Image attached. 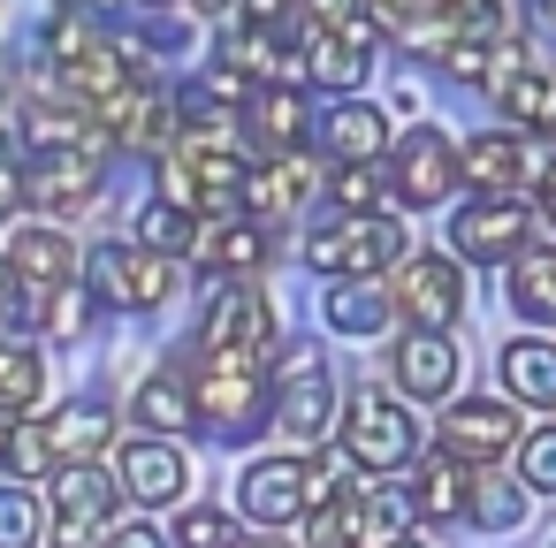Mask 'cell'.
I'll return each mask as SVG.
<instances>
[{
  "label": "cell",
  "instance_id": "obj_9",
  "mask_svg": "<svg viewBox=\"0 0 556 548\" xmlns=\"http://www.w3.org/2000/svg\"><path fill=\"white\" fill-rule=\"evenodd\" d=\"M396 305H404L419 328H450V320L465 313V259L404 252V259H396Z\"/></svg>",
  "mask_w": 556,
  "mask_h": 548
},
{
  "label": "cell",
  "instance_id": "obj_37",
  "mask_svg": "<svg viewBox=\"0 0 556 548\" xmlns=\"http://www.w3.org/2000/svg\"><path fill=\"white\" fill-rule=\"evenodd\" d=\"M0 464H9L16 480H39V472H54L47 426H16V419H9V434H0Z\"/></svg>",
  "mask_w": 556,
  "mask_h": 548
},
{
  "label": "cell",
  "instance_id": "obj_31",
  "mask_svg": "<svg viewBox=\"0 0 556 548\" xmlns=\"http://www.w3.org/2000/svg\"><path fill=\"white\" fill-rule=\"evenodd\" d=\"M465 518H472L480 533L526 525V480H503L495 464H480V480H465Z\"/></svg>",
  "mask_w": 556,
  "mask_h": 548
},
{
  "label": "cell",
  "instance_id": "obj_25",
  "mask_svg": "<svg viewBox=\"0 0 556 548\" xmlns=\"http://www.w3.org/2000/svg\"><path fill=\"white\" fill-rule=\"evenodd\" d=\"M381 145H389V115L381 107L343 100V107L320 115V153H336V161H381Z\"/></svg>",
  "mask_w": 556,
  "mask_h": 548
},
{
  "label": "cell",
  "instance_id": "obj_3",
  "mask_svg": "<svg viewBox=\"0 0 556 548\" xmlns=\"http://www.w3.org/2000/svg\"><path fill=\"white\" fill-rule=\"evenodd\" d=\"M336 411V373L320 358V343H282L275 373H267V419L282 426V442H320Z\"/></svg>",
  "mask_w": 556,
  "mask_h": 548
},
{
  "label": "cell",
  "instance_id": "obj_35",
  "mask_svg": "<svg viewBox=\"0 0 556 548\" xmlns=\"http://www.w3.org/2000/svg\"><path fill=\"white\" fill-rule=\"evenodd\" d=\"M412 510H419V518H457V510H465V464H457V457H434V464H419Z\"/></svg>",
  "mask_w": 556,
  "mask_h": 548
},
{
  "label": "cell",
  "instance_id": "obj_16",
  "mask_svg": "<svg viewBox=\"0 0 556 548\" xmlns=\"http://www.w3.org/2000/svg\"><path fill=\"white\" fill-rule=\"evenodd\" d=\"M92 123H100V130H115L130 153H161V145H168V100H161V92H146L138 77H130V85H115V92H100V100H92Z\"/></svg>",
  "mask_w": 556,
  "mask_h": 548
},
{
  "label": "cell",
  "instance_id": "obj_42",
  "mask_svg": "<svg viewBox=\"0 0 556 548\" xmlns=\"http://www.w3.org/2000/svg\"><path fill=\"white\" fill-rule=\"evenodd\" d=\"M176 548H229V518L206 510V502H191V510L176 518Z\"/></svg>",
  "mask_w": 556,
  "mask_h": 548
},
{
  "label": "cell",
  "instance_id": "obj_46",
  "mask_svg": "<svg viewBox=\"0 0 556 548\" xmlns=\"http://www.w3.org/2000/svg\"><path fill=\"white\" fill-rule=\"evenodd\" d=\"M161 199L184 206V214H199V206H191V161H184V153H161Z\"/></svg>",
  "mask_w": 556,
  "mask_h": 548
},
{
  "label": "cell",
  "instance_id": "obj_33",
  "mask_svg": "<svg viewBox=\"0 0 556 548\" xmlns=\"http://www.w3.org/2000/svg\"><path fill=\"white\" fill-rule=\"evenodd\" d=\"M39 396H47V358L9 335V343H0V411L24 419V411H39Z\"/></svg>",
  "mask_w": 556,
  "mask_h": 548
},
{
  "label": "cell",
  "instance_id": "obj_12",
  "mask_svg": "<svg viewBox=\"0 0 556 548\" xmlns=\"http://www.w3.org/2000/svg\"><path fill=\"white\" fill-rule=\"evenodd\" d=\"M366 62H374V16H358V24H343V31H305V47H298V85L351 92V85H366Z\"/></svg>",
  "mask_w": 556,
  "mask_h": 548
},
{
  "label": "cell",
  "instance_id": "obj_8",
  "mask_svg": "<svg viewBox=\"0 0 556 548\" xmlns=\"http://www.w3.org/2000/svg\"><path fill=\"white\" fill-rule=\"evenodd\" d=\"M518 404L510 396H465L442 411V457L457 464H503V449L518 442Z\"/></svg>",
  "mask_w": 556,
  "mask_h": 548
},
{
  "label": "cell",
  "instance_id": "obj_11",
  "mask_svg": "<svg viewBox=\"0 0 556 548\" xmlns=\"http://www.w3.org/2000/svg\"><path fill=\"white\" fill-rule=\"evenodd\" d=\"M16 183H24V199L47 206V214H77V206L100 199V161L77 153V145H39V161L16 168Z\"/></svg>",
  "mask_w": 556,
  "mask_h": 548
},
{
  "label": "cell",
  "instance_id": "obj_36",
  "mask_svg": "<svg viewBox=\"0 0 556 548\" xmlns=\"http://www.w3.org/2000/svg\"><path fill=\"white\" fill-rule=\"evenodd\" d=\"M39 533H47L39 495L24 480H9V487H0V548H39Z\"/></svg>",
  "mask_w": 556,
  "mask_h": 548
},
{
  "label": "cell",
  "instance_id": "obj_49",
  "mask_svg": "<svg viewBox=\"0 0 556 548\" xmlns=\"http://www.w3.org/2000/svg\"><path fill=\"white\" fill-rule=\"evenodd\" d=\"M16 199H24V183H16V145L0 138V214H16Z\"/></svg>",
  "mask_w": 556,
  "mask_h": 548
},
{
  "label": "cell",
  "instance_id": "obj_38",
  "mask_svg": "<svg viewBox=\"0 0 556 548\" xmlns=\"http://www.w3.org/2000/svg\"><path fill=\"white\" fill-rule=\"evenodd\" d=\"M510 449H518V480H526L533 495H556V426H533V434H518Z\"/></svg>",
  "mask_w": 556,
  "mask_h": 548
},
{
  "label": "cell",
  "instance_id": "obj_14",
  "mask_svg": "<svg viewBox=\"0 0 556 548\" xmlns=\"http://www.w3.org/2000/svg\"><path fill=\"white\" fill-rule=\"evenodd\" d=\"M237 502H244V518H252V525H290V518L313 502L305 457H260V464H244Z\"/></svg>",
  "mask_w": 556,
  "mask_h": 548
},
{
  "label": "cell",
  "instance_id": "obj_52",
  "mask_svg": "<svg viewBox=\"0 0 556 548\" xmlns=\"http://www.w3.org/2000/svg\"><path fill=\"white\" fill-rule=\"evenodd\" d=\"M381 548H427V540H419V533L404 525V533H396V540H381Z\"/></svg>",
  "mask_w": 556,
  "mask_h": 548
},
{
  "label": "cell",
  "instance_id": "obj_40",
  "mask_svg": "<svg viewBox=\"0 0 556 548\" xmlns=\"http://www.w3.org/2000/svg\"><path fill=\"white\" fill-rule=\"evenodd\" d=\"M92 313H100V305H92L77 282H54V290H47V305H39V328H54V335H77Z\"/></svg>",
  "mask_w": 556,
  "mask_h": 548
},
{
  "label": "cell",
  "instance_id": "obj_19",
  "mask_svg": "<svg viewBox=\"0 0 556 548\" xmlns=\"http://www.w3.org/2000/svg\"><path fill=\"white\" fill-rule=\"evenodd\" d=\"M206 275H260L267 267V229L260 221H214V229H191V244H184Z\"/></svg>",
  "mask_w": 556,
  "mask_h": 548
},
{
  "label": "cell",
  "instance_id": "obj_56",
  "mask_svg": "<svg viewBox=\"0 0 556 548\" xmlns=\"http://www.w3.org/2000/svg\"><path fill=\"white\" fill-rule=\"evenodd\" d=\"M381 9H396V0H381Z\"/></svg>",
  "mask_w": 556,
  "mask_h": 548
},
{
  "label": "cell",
  "instance_id": "obj_32",
  "mask_svg": "<svg viewBox=\"0 0 556 548\" xmlns=\"http://www.w3.org/2000/svg\"><path fill=\"white\" fill-rule=\"evenodd\" d=\"M108 434H115V419H108V404H70L62 419H47V449H54V464H77V457H100V449H108Z\"/></svg>",
  "mask_w": 556,
  "mask_h": 548
},
{
  "label": "cell",
  "instance_id": "obj_39",
  "mask_svg": "<svg viewBox=\"0 0 556 548\" xmlns=\"http://www.w3.org/2000/svg\"><path fill=\"white\" fill-rule=\"evenodd\" d=\"M138 244H146V252H184V244H191V214L168 206V199L146 206V214H138Z\"/></svg>",
  "mask_w": 556,
  "mask_h": 548
},
{
  "label": "cell",
  "instance_id": "obj_43",
  "mask_svg": "<svg viewBox=\"0 0 556 548\" xmlns=\"http://www.w3.org/2000/svg\"><path fill=\"white\" fill-rule=\"evenodd\" d=\"M434 62H442V69L457 77V85H480V77H488V47H480V39H450V47H442Z\"/></svg>",
  "mask_w": 556,
  "mask_h": 548
},
{
  "label": "cell",
  "instance_id": "obj_13",
  "mask_svg": "<svg viewBox=\"0 0 556 548\" xmlns=\"http://www.w3.org/2000/svg\"><path fill=\"white\" fill-rule=\"evenodd\" d=\"M389 381H396L412 404H442V396L457 388V343H450V328H412V335H396Z\"/></svg>",
  "mask_w": 556,
  "mask_h": 548
},
{
  "label": "cell",
  "instance_id": "obj_26",
  "mask_svg": "<svg viewBox=\"0 0 556 548\" xmlns=\"http://www.w3.org/2000/svg\"><path fill=\"white\" fill-rule=\"evenodd\" d=\"M115 472H100L92 457H77V464H54V510L62 518H77V525H108L115 518Z\"/></svg>",
  "mask_w": 556,
  "mask_h": 548
},
{
  "label": "cell",
  "instance_id": "obj_47",
  "mask_svg": "<svg viewBox=\"0 0 556 548\" xmlns=\"http://www.w3.org/2000/svg\"><path fill=\"white\" fill-rule=\"evenodd\" d=\"M305 548H343V510H336V495L305 518Z\"/></svg>",
  "mask_w": 556,
  "mask_h": 548
},
{
  "label": "cell",
  "instance_id": "obj_7",
  "mask_svg": "<svg viewBox=\"0 0 556 548\" xmlns=\"http://www.w3.org/2000/svg\"><path fill=\"white\" fill-rule=\"evenodd\" d=\"M282 335H275V305L252 275H229V290L206 305V328H199V351H252L267 358Z\"/></svg>",
  "mask_w": 556,
  "mask_h": 548
},
{
  "label": "cell",
  "instance_id": "obj_41",
  "mask_svg": "<svg viewBox=\"0 0 556 548\" xmlns=\"http://www.w3.org/2000/svg\"><path fill=\"white\" fill-rule=\"evenodd\" d=\"M374 199H381V161H343L336 168V206L343 214H366Z\"/></svg>",
  "mask_w": 556,
  "mask_h": 548
},
{
  "label": "cell",
  "instance_id": "obj_20",
  "mask_svg": "<svg viewBox=\"0 0 556 548\" xmlns=\"http://www.w3.org/2000/svg\"><path fill=\"white\" fill-rule=\"evenodd\" d=\"M495 373H503V396L510 404H556V343L548 335H510L495 351Z\"/></svg>",
  "mask_w": 556,
  "mask_h": 548
},
{
  "label": "cell",
  "instance_id": "obj_57",
  "mask_svg": "<svg viewBox=\"0 0 556 548\" xmlns=\"http://www.w3.org/2000/svg\"><path fill=\"white\" fill-rule=\"evenodd\" d=\"M62 9H77V0H62Z\"/></svg>",
  "mask_w": 556,
  "mask_h": 548
},
{
  "label": "cell",
  "instance_id": "obj_53",
  "mask_svg": "<svg viewBox=\"0 0 556 548\" xmlns=\"http://www.w3.org/2000/svg\"><path fill=\"white\" fill-rule=\"evenodd\" d=\"M229 548H267V540H237V533H229Z\"/></svg>",
  "mask_w": 556,
  "mask_h": 548
},
{
  "label": "cell",
  "instance_id": "obj_5",
  "mask_svg": "<svg viewBox=\"0 0 556 548\" xmlns=\"http://www.w3.org/2000/svg\"><path fill=\"white\" fill-rule=\"evenodd\" d=\"M343 457H351L358 472H396V464H412V457H419L412 411L389 404L381 388H358L351 411H343Z\"/></svg>",
  "mask_w": 556,
  "mask_h": 548
},
{
  "label": "cell",
  "instance_id": "obj_4",
  "mask_svg": "<svg viewBox=\"0 0 556 548\" xmlns=\"http://www.w3.org/2000/svg\"><path fill=\"white\" fill-rule=\"evenodd\" d=\"M176 290V267L168 252H130V244H92L85 252V297L108 305V313H161Z\"/></svg>",
  "mask_w": 556,
  "mask_h": 548
},
{
  "label": "cell",
  "instance_id": "obj_54",
  "mask_svg": "<svg viewBox=\"0 0 556 548\" xmlns=\"http://www.w3.org/2000/svg\"><path fill=\"white\" fill-rule=\"evenodd\" d=\"M0 290H9V252H0Z\"/></svg>",
  "mask_w": 556,
  "mask_h": 548
},
{
  "label": "cell",
  "instance_id": "obj_2",
  "mask_svg": "<svg viewBox=\"0 0 556 548\" xmlns=\"http://www.w3.org/2000/svg\"><path fill=\"white\" fill-rule=\"evenodd\" d=\"M404 252H412L404 221H396V214H381V206H366V214H343V221L313 229V244H305V267H313V275H328V282H358V275H381V267H396Z\"/></svg>",
  "mask_w": 556,
  "mask_h": 548
},
{
  "label": "cell",
  "instance_id": "obj_55",
  "mask_svg": "<svg viewBox=\"0 0 556 548\" xmlns=\"http://www.w3.org/2000/svg\"><path fill=\"white\" fill-rule=\"evenodd\" d=\"M0 100H9V77H0Z\"/></svg>",
  "mask_w": 556,
  "mask_h": 548
},
{
  "label": "cell",
  "instance_id": "obj_34",
  "mask_svg": "<svg viewBox=\"0 0 556 548\" xmlns=\"http://www.w3.org/2000/svg\"><path fill=\"white\" fill-rule=\"evenodd\" d=\"M495 100H503V123H518V130H556V77H533V69L495 77Z\"/></svg>",
  "mask_w": 556,
  "mask_h": 548
},
{
  "label": "cell",
  "instance_id": "obj_29",
  "mask_svg": "<svg viewBox=\"0 0 556 548\" xmlns=\"http://www.w3.org/2000/svg\"><path fill=\"white\" fill-rule=\"evenodd\" d=\"M320 320H328L336 335H381V328H389V290H381V275L336 282L328 305H320Z\"/></svg>",
  "mask_w": 556,
  "mask_h": 548
},
{
  "label": "cell",
  "instance_id": "obj_50",
  "mask_svg": "<svg viewBox=\"0 0 556 548\" xmlns=\"http://www.w3.org/2000/svg\"><path fill=\"white\" fill-rule=\"evenodd\" d=\"M54 548H100V525H77V518H62V525H54Z\"/></svg>",
  "mask_w": 556,
  "mask_h": 548
},
{
  "label": "cell",
  "instance_id": "obj_28",
  "mask_svg": "<svg viewBox=\"0 0 556 548\" xmlns=\"http://www.w3.org/2000/svg\"><path fill=\"white\" fill-rule=\"evenodd\" d=\"M450 161H457V183H472V191H510L526 176L518 138H465V145H450Z\"/></svg>",
  "mask_w": 556,
  "mask_h": 548
},
{
  "label": "cell",
  "instance_id": "obj_6",
  "mask_svg": "<svg viewBox=\"0 0 556 548\" xmlns=\"http://www.w3.org/2000/svg\"><path fill=\"white\" fill-rule=\"evenodd\" d=\"M526 229H533V214L510 191H480L450 214V259H465V267L472 259H510L526 244Z\"/></svg>",
  "mask_w": 556,
  "mask_h": 548
},
{
  "label": "cell",
  "instance_id": "obj_48",
  "mask_svg": "<svg viewBox=\"0 0 556 548\" xmlns=\"http://www.w3.org/2000/svg\"><path fill=\"white\" fill-rule=\"evenodd\" d=\"M100 548H168V540H161L146 518H130V525H108V533H100Z\"/></svg>",
  "mask_w": 556,
  "mask_h": 548
},
{
  "label": "cell",
  "instance_id": "obj_22",
  "mask_svg": "<svg viewBox=\"0 0 556 548\" xmlns=\"http://www.w3.org/2000/svg\"><path fill=\"white\" fill-rule=\"evenodd\" d=\"M0 252H9V275H16V282H31V290L77 282V244H70L62 229H16Z\"/></svg>",
  "mask_w": 556,
  "mask_h": 548
},
{
  "label": "cell",
  "instance_id": "obj_21",
  "mask_svg": "<svg viewBox=\"0 0 556 548\" xmlns=\"http://www.w3.org/2000/svg\"><path fill=\"white\" fill-rule=\"evenodd\" d=\"M336 510H343V548H381L412 525V502L389 495V487H343Z\"/></svg>",
  "mask_w": 556,
  "mask_h": 548
},
{
  "label": "cell",
  "instance_id": "obj_30",
  "mask_svg": "<svg viewBox=\"0 0 556 548\" xmlns=\"http://www.w3.org/2000/svg\"><path fill=\"white\" fill-rule=\"evenodd\" d=\"M130 411H138L146 434H191V426H199V411H191V381H184V373H153V381H138Z\"/></svg>",
  "mask_w": 556,
  "mask_h": 548
},
{
  "label": "cell",
  "instance_id": "obj_44",
  "mask_svg": "<svg viewBox=\"0 0 556 548\" xmlns=\"http://www.w3.org/2000/svg\"><path fill=\"white\" fill-rule=\"evenodd\" d=\"M358 9H366V0H298L305 31H343V24H358Z\"/></svg>",
  "mask_w": 556,
  "mask_h": 548
},
{
  "label": "cell",
  "instance_id": "obj_51",
  "mask_svg": "<svg viewBox=\"0 0 556 548\" xmlns=\"http://www.w3.org/2000/svg\"><path fill=\"white\" fill-rule=\"evenodd\" d=\"M442 9H450L457 24H488V16H495V0H442Z\"/></svg>",
  "mask_w": 556,
  "mask_h": 548
},
{
  "label": "cell",
  "instance_id": "obj_1",
  "mask_svg": "<svg viewBox=\"0 0 556 548\" xmlns=\"http://www.w3.org/2000/svg\"><path fill=\"white\" fill-rule=\"evenodd\" d=\"M191 411H199L206 434L252 442L260 419H267V366L252 351H206L199 358V381H191Z\"/></svg>",
  "mask_w": 556,
  "mask_h": 548
},
{
  "label": "cell",
  "instance_id": "obj_15",
  "mask_svg": "<svg viewBox=\"0 0 556 548\" xmlns=\"http://www.w3.org/2000/svg\"><path fill=\"white\" fill-rule=\"evenodd\" d=\"M244 138L260 153H290L313 138V107H305V85H252L244 100Z\"/></svg>",
  "mask_w": 556,
  "mask_h": 548
},
{
  "label": "cell",
  "instance_id": "obj_18",
  "mask_svg": "<svg viewBox=\"0 0 556 548\" xmlns=\"http://www.w3.org/2000/svg\"><path fill=\"white\" fill-rule=\"evenodd\" d=\"M184 480H191V464L176 442H123V457H115V487L138 502H176Z\"/></svg>",
  "mask_w": 556,
  "mask_h": 548
},
{
  "label": "cell",
  "instance_id": "obj_45",
  "mask_svg": "<svg viewBox=\"0 0 556 548\" xmlns=\"http://www.w3.org/2000/svg\"><path fill=\"white\" fill-rule=\"evenodd\" d=\"M92 39H100V24H92V16H62V24L47 31V54H54V62H70V54H77V47H92Z\"/></svg>",
  "mask_w": 556,
  "mask_h": 548
},
{
  "label": "cell",
  "instance_id": "obj_27",
  "mask_svg": "<svg viewBox=\"0 0 556 548\" xmlns=\"http://www.w3.org/2000/svg\"><path fill=\"white\" fill-rule=\"evenodd\" d=\"M184 161H191V206H237V191H244V153H229L222 138H191L184 145Z\"/></svg>",
  "mask_w": 556,
  "mask_h": 548
},
{
  "label": "cell",
  "instance_id": "obj_10",
  "mask_svg": "<svg viewBox=\"0 0 556 548\" xmlns=\"http://www.w3.org/2000/svg\"><path fill=\"white\" fill-rule=\"evenodd\" d=\"M389 191L404 206H442L457 191V161H450V138L442 130H404L396 153H389Z\"/></svg>",
  "mask_w": 556,
  "mask_h": 548
},
{
  "label": "cell",
  "instance_id": "obj_17",
  "mask_svg": "<svg viewBox=\"0 0 556 548\" xmlns=\"http://www.w3.org/2000/svg\"><path fill=\"white\" fill-rule=\"evenodd\" d=\"M305 191H313V161L290 145V153H267V168H244V206H252V221H282V214H298L305 206Z\"/></svg>",
  "mask_w": 556,
  "mask_h": 548
},
{
  "label": "cell",
  "instance_id": "obj_23",
  "mask_svg": "<svg viewBox=\"0 0 556 548\" xmlns=\"http://www.w3.org/2000/svg\"><path fill=\"white\" fill-rule=\"evenodd\" d=\"M381 31H389V47H396V54L434 62V54L457 39V16L442 9V0H396V9H381Z\"/></svg>",
  "mask_w": 556,
  "mask_h": 548
},
{
  "label": "cell",
  "instance_id": "obj_24",
  "mask_svg": "<svg viewBox=\"0 0 556 548\" xmlns=\"http://www.w3.org/2000/svg\"><path fill=\"white\" fill-rule=\"evenodd\" d=\"M510 313L533 328H556V244H518L510 252Z\"/></svg>",
  "mask_w": 556,
  "mask_h": 548
}]
</instances>
